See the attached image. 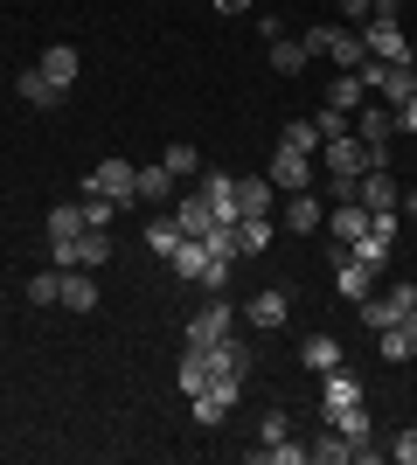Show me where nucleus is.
Here are the masks:
<instances>
[{
  "mask_svg": "<svg viewBox=\"0 0 417 465\" xmlns=\"http://www.w3.org/2000/svg\"><path fill=\"white\" fill-rule=\"evenodd\" d=\"M397 125H403V133H417V97H403V104H397Z\"/></svg>",
  "mask_w": 417,
  "mask_h": 465,
  "instance_id": "nucleus-44",
  "label": "nucleus"
},
{
  "mask_svg": "<svg viewBox=\"0 0 417 465\" xmlns=\"http://www.w3.org/2000/svg\"><path fill=\"white\" fill-rule=\"evenodd\" d=\"M42 223H49V243H56V236H84V230H91L77 202H63V209H49V215H42Z\"/></svg>",
  "mask_w": 417,
  "mask_h": 465,
  "instance_id": "nucleus-30",
  "label": "nucleus"
},
{
  "mask_svg": "<svg viewBox=\"0 0 417 465\" xmlns=\"http://www.w3.org/2000/svg\"><path fill=\"white\" fill-rule=\"evenodd\" d=\"M77 209H84V223H91V230H112V215H119L98 188H91V181H84V202H77Z\"/></svg>",
  "mask_w": 417,
  "mask_h": 465,
  "instance_id": "nucleus-33",
  "label": "nucleus"
},
{
  "mask_svg": "<svg viewBox=\"0 0 417 465\" xmlns=\"http://www.w3.org/2000/svg\"><path fill=\"white\" fill-rule=\"evenodd\" d=\"M146 243H154L160 257H174V243H181V223H174V215H154V223H146Z\"/></svg>",
  "mask_w": 417,
  "mask_h": 465,
  "instance_id": "nucleus-34",
  "label": "nucleus"
},
{
  "mask_svg": "<svg viewBox=\"0 0 417 465\" xmlns=\"http://www.w3.org/2000/svg\"><path fill=\"white\" fill-rule=\"evenodd\" d=\"M403 125H397V112H390V104H382L376 91L362 97V112H355V139H369V146H390V139H397Z\"/></svg>",
  "mask_w": 417,
  "mask_h": 465,
  "instance_id": "nucleus-9",
  "label": "nucleus"
},
{
  "mask_svg": "<svg viewBox=\"0 0 417 465\" xmlns=\"http://www.w3.org/2000/svg\"><path fill=\"white\" fill-rule=\"evenodd\" d=\"M251 215H272V181H258V174L237 181V223H251Z\"/></svg>",
  "mask_w": 417,
  "mask_h": 465,
  "instance_id": "nucleus-20",
  "label": "nucleus"
},
{
  "mask_svg": "<svg viewBox=\"0 0 417 465\" xmlns=\"http://www.w3.org/2000/svg\"><path fill=\"white\" fill-rule=\"evenodd\" d=\"M390 243H397V236H382V230H369V236H355V243H348V251H355L362 264H369V272H382V264H390Z\"/></svg>",
  "mask_w": 417,
  "mask_h": 465,
  "instance_id": "nucleus-27",
  "label": "nucleus"
},
{
  "mask_svg": "<svg viewBox=\"0 0 417 465\" xmlns=\"http://www.w3.org/2000/svg\"><path fill=\"white\" fill-rule=\"evenodd\" d=\"M306 56H327L334 70H362L369 49H362V28H313V35H306Z\"/></svg>",
  "mask_w": 417,
  "mask_h": 465,
  "instance_id": "nucleus-1",
  "label": "nucleus"
},
{
  "mask_svg": "<svg viewBox=\"0 0 417 465\" xmlns=\"http://www.w3.org/2000/svg\"><path fill=\"white\" fill-rule=\"evenodd\" d=\"M42 77L56 84V91H70V84H77V49H70V42H56V49H42V63H35Z\"/></svg>",
  "mask_w": 417,
  "mask_h": 465,
  "instance_id": "nucleus-17",
  "label": "nucleus"
},
{
  "mask_svg": "<svg viewBox=\"0 0 417 465\" xmlns=\"http://www.w3.org/2000/svg\"><path fill=\"white\" fill-rule=\"evenodd\" d=\"M403 327H411V341H417V306H411V312H403Z\"/></svg>",
  "mask_w": 417,
  "mask_h": 465,
  "instance_id": "nucleus-47",
  "label": "nucleus"
},
{
  "mask_svg": "<svg viewBox=\"0 0 417 465\" xmlns=\"http://www.w3.org/2000/svg\"><path fill=\"white\" fill-rule=\"evenodd\" d=\"M376 354H382V361H397V369H403V361H411V354H417L411 327H382V333H376Z\"/></svg>",
  "mask_w": 417,
  "mask_h": 465,
  "instance_id": "nucleus-26",
  "label": "nucleus"
},
{
  "mask_svg": "<svg viewBox=\"0 0 417 465\" xmlns=\"http://www.w3.org/2000/svg\"><path fill=\"white\" fill-rule=\"evenodd\" d=\"M320 424H334L341 438H355V445H369V410L362 403H348V410H334V417H320Z\"/></svg>",
  "mask_w": 417,
  "mask_h": 465,
  "instance_id": "nucleus-28",
  "label": "nucleus"
},
{
  "mask_svg": "<svg viewBox=\"0 0 417 465\" xmlns=\"http://www.w3.org/2000/svg\"><path fill=\"white\" fill-rule=\"evenodd\" d=\"M278 139H285V146H299V153H313V160H320V146H327L313 118H293V125H285V133H278Z\"/></svg>",
  "mask_w": 417,
  "mask_h": 465,
  "instance_id": "nucleus-32",
  "label": "nucleus"
},
{
  "mask_svg": "<svg viewBox=\"0 0 417 465\" xmlns=\"http://www.w3.org/2000/svg\"><path fill=\"white\" fill-rule=\"evenodd\" d=\"M28 299H35V306H63V272H42V278H28Z\"/></svg>",
  "mask_w": 417,
  "mask_h": 465,
  "instance_id": "nucleus-37",
  "label": "nucleus"
},
{
  "mask_svg": "<svg viewBox=\"0 0 417 465\" xmlns=\"http://www.w3.org/2000/svg\"><path fill=\"white\" fill-rule=\"evenodd\" d=\"M417 306V285H390V292H369V299H362V327L369 333H382V327H403V312Z\"/></svg>",
  "mask_w": 417,
  "mask_h": 465,
  "instance_id": "nucleus-3",
  "label": "nucleus"
},
{
  "mask_svg": "<svg viewBox=\"0 0 417 465\" xmlns=\"http://www.w3.org/2000/svg\"><path fill=\"white\" fill-rule=\"evenodd\" d=\"M167 264H174V278H202V264H209V243H202V236H181Z\"/></svg>",
  "mask_w": 417,
  "mask_h": 465,
  "instance_id": "nucleus-24",
  "label": "nucleus"
},
{
  "mask_svg": "<svg viewBox=\"0 0 417 465\" xmlns=\"http://www.w3.org/2000/svg\"><path fill=\"white\" fill-rule=\"evenodd\" d=\"M285 438V410H264V424H258V445H278Z\"/></svg>",
  "mask_w": 417,
  "mask_h": 465,
  "instance_id": "nucleus-41",
  "label": "nucleus"
},
{
  "mask_svg": "<svg viewBox=\"0 0 417 465\" xmlns=\"http://www.w3.org/2000/svg\"><path fill=\"white\" fill-rule=\"evenodd\" d=\"M243 320H251V327H258V333L285 327V320H293V292H278V285H264L258 299H251V306H243Z\"/></svg>",
  "mask_w": 417,
  "mask_h": 465,
  "instance_id": "nucleus-13",
  "label": "nucleus"
},
{
  "mask_svg": "<svg viewBox=\"0 0 417 465\" xmlns=\"http://www.w3.org/2000/svg\"><path fill=\"white\" fill-rule=\"evenodd\" d=\"M334 285H341V299H355V306H362V299L376 292V272H369L348 243H334Z\"/></svg>",
  "mask_w": 417,
  "mask_h": 465,
  "instance_id": "nucleus-11",
  "label": "nucleus"
},
{
  "mask_svg": "<svg viewBox=\"0 0 417 465\" xmlns=\"http://www.w3.org/2000/svg\"><path fill=\"white\" fill-rule=\"evenodd\" d=\"M355 202H362L369 215H390V209H403V188L390 181V167H369V174L355 181Z\"/></svg>",
  "mask_w": 417,
  "mask_h": 465,
  "instance_id": "nucleus-10",
  "label": "nucleus"
},
{
  "mask_svg": "<svg viewBox=\"0 0 417 465\" xmlns=\"http://www.w3.org/2000/svg\"><path fill=\"white\" fill-rule=\"evenodd\" d=\"M390 451H397L403 465H417V430H397V445H390Z\"/></svg>",
  "mask_w": 417,
  "mask_h": 465,
  "instance_id": "nucleus-43",
  "label": "nucleus"
},
{
  "mask_svg": "<svg viewBox=\"0 0 417 465\" xmlns=\"http://www.w3.org/2000/svg\"><path fill=\"white\" fill-rule=\"evenodd\" d=\"M348 403H362V375L341 361V369L320 375V417H334V410H348Z\"/></svg>",
  "mask_w": 417,
  "mask_h": 465,
  "instance_id": "nucleus-12",
  "label": "nucleus"
},
{
  "mask_svg": "<svg viewBox=\"0 0 417 465\" xmlns=\"http://www.w3.org/2000/svg\"><path fill=\"white\" fill-rule=\"evenodd\" d=\"M313 125H320V139H341V133H348V112H320Z\"/></svg>",
  "mask_w": 417,
  "mask_h": 465,
  "instance_id": "nucleus-42",
  "label": "nucleus"
},
{
  "mask_svg": "<svg viewBox=\"0 0 417 465\" xmlns=\"http://www.w3.org/2000/svg\"><path fill=\"white\" fill-rule=\"evenodd\" d=\"M209 361V382H230V389H243V375H251V341H237V333H223L216 348L202 354Z\"/></svg>",
  "mask_w": 417,
  "mask_h": 465,
  "instance_id": "nucleus-5",
  "label": "nucleus"
},
{
  "mask_svg": "<svg viewBox=\"0 0 417 465\" xmlns=\"http://www.w3.org/2000/svg\"><path fill=\"white\" fill-rule=\"evenodd\" d=\"M174 223H181V236H209V223H216V209H209V194H181V209H174Z\"/></svg>",
  "mask_w": 417,
  "mask_h": 465,
  "instance_id": "nucleus-19",
  "label": "nucleus"
},
{
  "mask_svg": "<svg viewBox=\"0 0 417 465\" xmlns=\"http://www.w3.org/2000/svg\"><path fill=\"white\" fill-rule=\"evenodd\" d=\"M341 15H355V21H369V15H376V0H341Z\"/></svg>",
  "mask_w": 417,
  "mask_h": 465,
  "instance_id": "nucleus-45",
  "label": "nucleus"
},
{
  "mask_svg": "<svg viewBox=\"0 0 417 465\" xmlns=\"http://www.w3.org/2000/svg\"><path fill=\"white\" fill-rule=\"evenodd\" d=\"M320 223H327V215H320V202H313V194H306V188H299L293 202H285V230H299V236H313Z\"/></svg>",
  "mask_w": 417,
  "mask_h": 465,
  "instance_id": "nucleus-23",
  "label": "nucleus"
},
{
  "mask_svg": "<svg viewBox=\"0 0 417 465\" xmlns=\"http://www.w3.org/2000/svg\"><path fill=\"white\" fill-rule=\"evenodd\" d=\"M216 7H223V15H243V7H251V0H216Z\"/></svg>",
  "mask_w": 417,
  "mask_h": 465,
  "instance_id": "nucleus-46",
  "label": "nucleus"
},
{
  "mask_svg": "<svg viewBox=\"0 0 417 465\" xmlns=\"http://www.w3.org/2000/svg\"><path fill=\"white\" fill-rule=\"evenodd\" d=\"M21 97H28V104H42V112H49V104H63V97H70V91H56V84L42 77V70H21Z\"/></svg>",
  "mask_w": 417,
  "mask_h": 465,
  "instance_id": "nucleus-31",
  "label": "nucleus"
},
{
  "mask_svg": "<svg viewBox=\"0 0 417 465\" xmlns=\"http://www.w3.org/2000/svg\"><path fill=\"white\" fill-rule=\"evenodd\" d=\"M369 223H376V215L362 209V202H341V209L327 215V236H334V243H355V236H369Z\"/></svg>",
  "mask_w": 417,
  "mask_h": 465,
  "instance_id": "nucleus-16",
  "label": "nucleus"
},
{
  "mask_svg": "<svg viewBox=\"0 0 417 465\" xmlns=\"http://www.w3.org/2000/svg\"><path fill=\"white\" fill-rule=\"evenodd\" d=\"M98 272L112 264V230H84V236H56V272Z\"/></svg>",
  "mask_w": 417,
  "mask_h": 465,
  "instance_id": "nucleus-2",
  "label": "nucleus"
},
{
  "mask_svg": "<svg viewBox=\"0 0 417 465\" xmlns=\"http://www.w3.org/2000/svg\"><path fill=\"white\" fill-rule=\"evenodd\" d=\"M362 49L376 63H411V35H403L397 21H362Z\"/></svg>",
  "mask_w": 417,
  "mask_h": 465,
  "instance_id": "nucleus-8",
  "label": "nucleus"
},
{
  "mask_svg": "<svg viewBox=\"0 0 417 465\" xmlns=\"http://www.w3.org/2000/svg\"><path fill=\"white\" fill-rule=\"evenodd\" d=\"M230 410H237V389H230V382H209V389H195V424H202V430H216L223 417H230Z\"/></svg>",
  "mask_w": 417,
  "mask_h": 465,
  "instance_id": "nucleus-14",
  "label": "nucleus"
},
{
  "mask_svg": "<svg viewBox=\"0 0 417 465\" xmlns=\"http://www.w3.org/2000/svg\"><path fill=\"white\" fill-rule=\"evenodd\" d=\"M202 243H209V257H230V264L243 257V230H237V223H209V236H202Z\"/></svg>",
  "mask_w": 417,
  "mask_h": 465,
  "instance_id": "nucleus-25",
  "label": "nucleus"
},
{
  "mask_svg": "<svg viewBox=\"0 0 417 465\" xmlns=\"http://www.w3.org/2000/svg\"><path fill=\"white\" fill-rule=\"evenodd\" d=\"M91 188H98L112 209H133V202H139V167H133V160H98Z\"/></svg>",
  "mask_w": 417,
  "mask_h": 465,
  "instance_id": "nucleus-6",
  "label": "nucleus"
},
{
  "mask_svg": "<svg viewBox=\"0 0 417 465\" xmlns=\"http://www.w3.org/2000/svg\"><path fill=\"white\" fill-rule=\"evenodd\" d=\"M237 230H243V251H264V243L278 236V223L272 215H251V223H237Z\"/></svg>",
  "mask_w": 417,
  "mask_h": 465,
  "instance_id": "nucleus-38",
  "label": "nucleus"
},
{
  "mask_svg": "<svg viewBox=\"0 0 417 465\" xmlns=\"http://www.w3.org/2000/svg\"><path fill=\"white\" fill-rule=\"evenodd\" d=\"M181 389H188V396H195V389H209V361H202L195 348L181 354Z\"/></svg>",
  "mask_w": 417,
  "mask_h": 465,
  "instance_id": "nucleus-39",
  "label": "nucleus"
},
{
  "mask_svg": "<svg viewBox=\"0 0 417 465\" xmlns=\"http://www.w3.org/2000/svg\"><path fill=\"white\" fill-rule=\"evenodd\" d=\"M63 306L70 312H98V278H84V264L63 272Z\"/></svg>",
  "mask_w": 417,
  "mask_h": 465,
  "instance_id": "nucleus-21",
  "label": "nucleus"
},
{
  "mask_svg": "<svg viewBox=\"0 0 417 465\" xmlns=\"http://www.w3.org/2000/svg\"><path fill=\"white\" fill-rule=\"evenodd\" d=\"M202 285H209V292L230 285V257H209V264H202Z\"/></svg>",
  "mask_w": 417,
  "mask_h": 465,
  "instance_id": "nucleus-40",
  "label": "nucleus"
},
{
  "mask_svg": "<svg viewBox=\"0 0 417 465\" xmlns=\"http://www.w3.org/2000/svg\"><path fill=\"white\" fill-rule=\"evenodd\" d=\"M313 167H320L313 153H299V146H285V139H278V153H272V188H285V194L313 188Z\"/></svg>",
  "mask_w": 417,
  "mask_h": 465,
  "instance_id": "nucleus-7",
  "label": "nucleus"
},
{
  "mask_svg": "<svg viewBox=\"0 0 417 465\" xmlns=\"http://www.w3.org/2000/svg\"><path fill=\"white\" fill-rule=\"evenodd\" d=\"M160 167H167V174H195V167H202V153L188 146V139H174V146L160 153Z\"/></svg>",
  "mask_w": 417,
  "mask_h": 465,
  "instance_id": "nucleus-35",
  "label": "nucleus"
},
{
  "mask_svg": "<svg viewBox=\"0 0 417 465\" xmlns=\"http://www.w3.org/2000/svg\"><path fill=\"white\" fill-rule=\"evenodd\" d=\"M355 438H341V430L334 424H320V438H313V445H306V459H313V465H348V459H355Z\"/></svg>",
  "mask_w": 417,
  "mask_h": 465,
  "instance_id": "nucleus-15",
  "label": "nucleus"
},
{
  "mask_svg": "<svg viewBox=\"0 0 417 465\" xmlns=\"http://www.w3.org/2000/svg\"><path fill=\"white\" fill-rule=\"evenodd\" d=\"M403 209H411V215H417V188H411V194H403Z\"/></svg>",
  "mask_w": 417,
  "mask_h": 465,
  "instance_id": "nucleus-48",
  "label": "nucleus"
},
{
  "mask_svg": "<svg viewBox=\"0 0 417 465\" xmlns=\"http://www.w3.org/2000/svg\"><path fill=\"white\" fill-rule=\"evenodd\" d=\"M272 70H278V77H299V70H306V42L278 35V42H272Z\"/></svg>",
  "mask_w": 417,
  "mask_h": 465,
  "instance_id": "nucleus-29",
  "label": "nucleus"
},
{
  "mask_svg": "<svg viewBox=\"0 0 417 465\" xmlns=\"http://www.w3.org/2000/svg\"><path fill=\"white\" fill-rule=\"evenodd\" d=\"M230 327H237V306H230L223 292H209V306H202L195 320H188V348H195V354H209V348H216V341H223Z\"/></svg>",
  "mask_w": 417,
  "mask_h": 465,
  "instance_id": "nucleus-4",
  "label": "nucleus"
},
{
  "mask_svg": "<svg viewBox=\"0 0 417 465\" xmlns=\"http://www.w3.org/2000/svg\"><path fill=\"white\" fill-rule=\"evenodd\" d=\"M167 188H174L167 167H139V202H167Z\"/></svg>",
  "mask_w": 417,
  "mask_h": 465,
  "instance_id": "nucleus-36",
  "label": "nucleus"
},
{
  "mask_svg": "<svg viewBox=\"0 0 417 465\" xmlns=\"http://www.w3.org/2000/svg\"><path fill=\"white\" fill-rule=\"evenodd\" d=\"M362 97H369L362 70H341V77H334V91H327V112H362Z\"/></svg>",
  "mask_w": 417,
  "mask_h": 465,
  "instance_id": "nucleus-22",
  "label": "nucleus"
},
{
  "mask_svg": "<svg viewBox=\"0 0 417 465\" xmlns=\"http://www.w3.org/2000/svg\"><path fill=\"white\" fill-rule=\"evenodd\" d=\"M299 361H306L313 375L341 369V341H334V333H306V341H299Z\"/></svg>",
  "mask_w": 417,
  "mask_h": 465,
  "instance_id": "nucleus-18",
  "label": "nucleus"
}]
</instances>
